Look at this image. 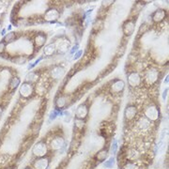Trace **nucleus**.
I'll use <instances>...</instances> for the list:
<instances>
[{
  "instance_id": "nucleus-1",
  "label": "nucleus",
  "mask_w": 169,
  "mask_h": 169,
  "mask_svg": "<svg viewBox=\"0 0 169 169\" xmlns=\"http://www.w3.org/2000/svg\"><path fill=\"white\" fill-rule=\"evenodd\" d=\"M47 151H48V149H47V146L44 142L41 141V142H38L37 144L34 146L33 149H32V153L34 156L38 158H42V157H44V156L47 154Z\"/></svg>"
},
{
  "instance_id": "nucleus-2",
  "label": "nucleus",
  "mask_w": 169,
  "mask_h": 169,
  "mask_svg": "<svg viewBox=\"0 0 169 169\" xmlns=\"http://www.w3.org/2000/svg\"><path fill=\"white\" fill-rule=\"evenodd\" d=\"M145 116L150 121H156L160 116L159 109L155 105H149L145 109Z\"/></svg>"
},
{
  "instance_id": "nucleus-3",
  "label": "nucleus",
  "mask_w": 169,
  "mask_h": 169,
  "mask_svg": "<svg viewBox=\"0 0 169 169\" xmlns=\"http://www.w3.org/2000/svg\"><path fill=\"white\" fill-rule=\"evenodd\" d=\"M150 120H149L146 116H142L136 121V129L140 133H148L150 130Z\"/></svg>"
},
{
  "instance_id": "nucleus-4",
  "label": "nucleus",
  "mask_w": 169,
  "mask_h": 169,
  "mask_svg": "<svg viewBox=\"0 0 169 169\" xmlns=\"http://www.w3.org/2000/svg\"><path fill=\"white\" fill-rule=\"evenodd\" d=\"M59 17H60V13L57 9H50L44 14V19L48 22H51V23H54V22L57 21Z\"/></svg>"
},
{
  "instance_id": "nucleus-5",
  "label": "nucleus",
  "mask_w": 169,
  "mask_h": 169,
  "mask_svg": "<svg viewBox=\"0 0 169 169\" xmlns=\"http://www.w3.org/2000/svg\"><path fill=\"white\" fill-rule=\"evenodd\" d=\"M19 93L21 94V96H23L24 98H28L32 95L33 93V86H31V84L29 83H24L19 89Z\"/></svg>"
},
{
  "instance_id": "nucleus-6",
  "label": "nucleus",
  "mask_w": 169,
  "mask_h": 169,
  "mask_svg": "<svg viewBox=\"0 0 169 169\" xmlns=\"http://www.w3.org/2000/svg\"><path fill=\"white\" fill-rule=\"evenodd\" d=\"M124 86L125 84L122 80H115L110 86V91L114 94H119L123 91Z\"/></svg>"
},
{
  "instance_id": "nucleus-7",
  "label": "nucleus",
  "mask_w": 169,
  "mask_h": 169,
  "mask_svg": "<svg viewBox=\"0 0 169 169\" xmlns=\"http://www.w3.org/2000/svg\"><path fill=\"white\" fill-rule=\"evenodd\" d=\"M158 76H159V72L154 70V69H151L149 71H148L146 72V75H145V80L148 84L149 85H152L154 84L156 81L158 79Z\"/></svg>"
},
{
  "instance_id": "nucleus-8",
  "label": "nucleus",
  "mask_w": 169,
  "mask_h": 169,
  "mask_svg": "<svg viewBox=\"0 0 169 169\" xmlns=\"http://www.w3.org/2000/svg\"><path fill=\"white\" fill-rule=\"evenodd\" d=\"M88 114V107L86 105V103H82L79 106L77 107L75 115H76V118L78 119H84L86 118V116Z\"/></svg>"
},
{
  "instance_id": "nucleus-9",
  "label": "nucleus",
  "mask_w": 169,
  "mask_h": 169,
  "mask_svg": "<svg viewBox=\"0 0 169 169\" xmlns=\"http://www.w3.org/2000/svg\"><path fill=\"white\" fill-rule=\"evenodd\" d=\"M49 159L48 158H38L34 163H33V168L34 169H47L49 166Z\"/></svg>"
},
{
  "instance_id": "nucleus-10",
  "label": "nucleus",
  "mask_w": 169,
  "mask_h": 169,
  "mask_svg": "<svg viewBox=\"0 0 169 169\" xmlns=\"http://www.w3.org/2000/svg\"><path fill=\"white\" fill-rule=\"evenodd\" d=\"M128 82L130 86H137L141 84V77L138 72H133L128 75Z\"/></svg>"
},
{
  "instance_id": "nucleus-11",
  "label": "nucleus",
  "mask_w": 169,
  "mask_h": 169,
  "mask_svg": "<svg viewBox=\"0 0 169 169\" xmlns=\"http://www.w3.org/2000/svg\"><path fill=\"white\" fill-rule=\"evenodd\" d=\"M64 145H65V140L62 136H56L51 141V148L54 150H58L62 149Z\"/></svg>"
},
{
  "instance_id": "nucleus-12",
  "label": "nucleus",
  "mask_w": 169,
  "mask_h": 169,
  "mask_svg": "<svg viewBox=\"0 0 169 169\" xmlns=\"http://www.w3.org/2000/svg\"><path fill=\"white\" fill-rule=\"evenodd\" d=\"M135 27V21L134 20H129L123 25V32L126 36H131L134 31Z\"/></svg>"
},
{
  "instance_id": "nucleus-13",
  "label": "nucleus",
  "mask_w": 169,
  "mask_h": 169,
  "mask_svg": "<svg viewBox=\"0 0 169 169\" xmlns=\"http://www.w3.org/2000/svg\"><path fill=\"white\" fill-rule=\"evenodd\" d=\"M137 114L136 107L134 105H129L126 107L124 111V116L127 120H132L135 118V116Z\"/></svg>"
},
{
  "instance_id": "nucleus-14",
  "label": "nucleus",
  "mask_w": 169,
  "mask_h": 169,
  "mask_svg": "<svg viewBox=\"0 0 169 169\" xmlns=\"http://www.w3.org/2000/svg\"><path fill=\"white\" fill-rule=\"evenodd\" d=\"M126 154H127V158L130 161H131V162H135V161L139 160L140 159V156H141L140 152L137 149H128V151H127Z\"/></svg>"
},
{
  "instance_id": "nucleus-15",
  "label": "nucleus",
  "mask_w": 169,
  "mask_h": 169,
  "mask_svg": "<svg viewBox=\"0 0 169 169\" xmlns=\"http://www.w3.org/2000/svg\"><path fill=\"white\" fill-rule=\"evenodd\" d=\"M165 10L164 9H157L156 11L153 12L152 14V20L156 23H159L163 21L165 17Z\"/></svg>"
},
{
  "instance_id": "nucleus-16",
  "label": "nucleus",
  "mask_w": 169,
  "mask_h": 169,
  "mask_svg": "<svg viewBox=\"0 0 169 169\" xmlns=\"http://www.w3.org/2000/svg\"><path fill=\"white\" fill-rule=\"evenodd\" d=\"M63 74H64V69L62 67H60V66L55 67L53 70H52V72H51L52 77L55 78V79H58V78L61 77Z\"/></svg>"
},
{
  "instance_id": "nucleus-17",
  "label": "nucleus",
  "mask_w": 169,
  "mask_h": 169,
  "mask_svg": "<svg viewBox=\"0 0 169 169\" xmlns=\"http://www.w3.org/2000/svg\"><path fill=\"white\" fill-rule=\"evenodd\" d=\"M46 41V36L44 34H39L35 39V44L37 47H42Z\"/></svg>"
},
{
  "instance_id": "nucleus-18",
  "label": "nucleus",
  "mask_w": 169,
  "mask_h": 169,
  "mask_svg": "<svg viewBox=\"0 0 169 169\" xmlns=\"http://www.w3.org/2000/svg\"><path fill=\"white\" fill-rule=\"evenodd\" d=\"M107 156H108V151L107 149H101L97 155H96V159L99 161V162H103V161H105V159L107 158Z\"/></svg>"
},
{
  "instance_id": "nucleus-19",
  "label": "nucleus",
  "mask_w": 169,
  "mask_h": 169,
  "mask_svg": "<svg viewBox=\"0 0 169 169\" xmlns=\"http://www.w3.org/2000/svg\"><path fill=\"white\" fill-rule=\"evenodd\" d=\"M55 51H56V45L53 43H50V44L46 45L43 49V52L46 56H52L55 53Z\"/></svg>"
},
{
  "instance_id": "nucleus-20",
  "label": "nucleus",
  "mask_w": 169,
  "mask_h": 169,
  "mask_svg": "<svg viewBox=\"0 0 169 169\" xmlns=\"http://www.w3.org/2000/svg\"><path fill=\"white\" fill-rule=\"evenodd\" d=\"M67 105V100H66V97H64V96H60L57 100V101H56V105H57V107L60 110L61 108H63L65 105Z\"/></svg>"
},
{
  "instance_id": "nucleus-21",
  "label": "nucleus",
  "mask_w": 169,
  "mask_h": 169,
  "mask_svg": "<svg viewBox=\"0 0 169 169\" xmlns=\"http://www.w3.org/2000/svg\"><path fill=\"white\" fill-rule=\"evenodd\" d=\"M38 76H39V75H38L37 72H29V73L27 75V77H25V79H27V83L31 84V83L37 81V80H38Z\"/></svg>"
},
{
  "instance_id": "nucleus-22",
  "label": "nucleus",
  "mask_w": 169,
  "mask_h": 169,
  "mask_svg": "<svg viewBox=\"0 0 169 169\" xmlns=\"http://www.w3.org/2000/svg\"><path fill=\"white\" fill-rule=\"evenodd\" d=\"M138 168L139 167L135 162H128L122 167V169H138Z\"/></svg>"
},
{
  "instance_id": "nucleus-23",
  "label": "nucleus",
  "mask_w": 169,
  "mask_h": 169,
  "mask_svg": "<svg viewBox=\"0 0 169 169\" xmlns=\"http://www.w3.org/2000/svg\"><path fill=\"white\" fill-rule=\"evenodd\" d=\"M15 39H16V35H15V33L10 32V33L7 34V35L4 37V41H5L6 42H14Z\"/></svg>"
},
{
  "instance_id": "nucleus-24",
  "label": "nucleus",
  "mask_w": 169,
  "mask_h": 169,
  "mask_svg": "<svg viewBox=\"0 0 169 169\" xmlns=\"http://www.w3.org/2000/svg\"><path fill=\"white\" fill-rule=\"evenodd\" d=\"M69 45H70V43H69L67 41H63V42H60L58 49H59V51L61 52V53H63V52H65V51H66V50L69 48Z\"/></svg>"
},
{
  "instance_id": "nucleus-25",
  "label": "nucleus",
  "mask_w": 169,
  "mask_h": 169,
  "mask_svg": "<svg viewBox=\"0 0 169 169\" xmlns=\"http://www.w3.org/2000/svg\"><path fill=\"white\" fill-rule=\"evenodd\" d=\"M115 164V158L114 157H110L105 163H103V166L106 168H112Z\"/></svg>"
},
{
  "instance_id": "nucleus-26",
  "label": "nucleus",
  "mask_w": 169,
  "mask_h": 169,
  "mask_svg": "<svg viewBox=\"0 0 169 169\" xmlns=\"http://www.w3.org/2000/svg\"><path fill=\"white\" fill-rule=\"evenodd\" d=\"M19 84H20V79L16 77V78H13V79L11 80V82L9 84V86L11 88H16L19 86Z\"/></svg>"
},
{
  "instance_id": "nucleus-27",
  "label": "nucleus",
  "mask_w": 169,
  "mask_h": 169,
  "mask_svg": "<svg viewBox=\"0 0 169 169\" xmlns=\"http://www.w3.org/2000/svg\"><path fill=\"white\" fill-rule=\"evenodd\" d=\"M59 114H60L59 111H57V110H53V111H52V112L50 113V116H49L50 120H55V119H57V116H59Z\"/></svg>"
},
{
  "instance_id": "nucleus-28",
  "label": "nucleus",
  "mask_w": 169,
  "mask_h": 169,
  "mask_svg": "<svg viewBox=\"0 0 169 169\" xmlns=\"http://www.w3.org/2000/svg\"><path fill=\"white\" fill-rule=\"evenodd\" d=\"M118 149H119V147H118V141H116V139L113 141V144H112V147H111V151H112V153L113 154H116V151H118Z\"/></svg>"
},
{
  "instance_id": "nucleus-29",
  "label": "nucleus",
  "mask_w": 169,
  "mask_h": 169,
  "mask_svg": "<svg viewBox=\"0 0 169 169\" xmlns=\"http://www.w3.org/2000/svg\"><path fill=\"white\" fill-rule=\"evenodd\" d=\"M82 54H83V52H82L81 50L78 51L77 53H75V55H74V57H73V59L76 60V59H78V58H80V57L82 56Z\"/></svg>"
},
{
  "instance_id": "nucleus-30",
  "label": "nucleus",
  "mask_w": 169,
  "mask_h": 169,
  "mask_svg": "<svg viewBox=\"0 0 169 169\" xmlns=\"http://www.w3.org/2000/svg\"><path fill=\"white\" fill-rule=\"evenodd\" d=\"M6 49V43L5 42H0V54L3 53Z\"/></svg>"
},
{
  "instance_id": "nucleus-31",
  "label": "nucleus",
  "mask_w": 169,
  "mask_h": 169,
  "mask_svg": "<svg viewBox=\"0 0 169 169\" xmlns=\"http://www.w3.org/2000/svg\"><path fill=\"white\" fill-rule=\"evenodd\" d=\"M14 62H16L17 64L21 65V64H23V63H24V62H25V59H24V58H23V57H19V60L14 59Z\"/></svg>"
},
{
  "instance_id": "nucleus-32",
  "label": "nucleus",
  "mask_w": 169,
  "mask_h": 169,
  "mask_svg": "<svg viewBox=\"0 0 169 169\" xmlns=\"http://www.w3.org/2000/svg\"><path fill=\"white\" fill-rule=\"evenodd\" d=\"M78 48H79V45H78V44H76L75 46H73L72 49V51H71V54H73L74 52H76L78 50Z\"/></svg>"
},
{
  "instance_id": "nucleus-33",
  "label": "nucleus",
  "mask_w": 169,
  "mask_h": 169,
  "mask_svg": "<svg viewBox=\"0 0 169 169\" xmlns=\"http://www.w3.org/2000/svg\"><path fill=\"white\" fill-rule=\"evenodd\" d=\"M167 92H168V89H165V90H164V92H163V100H165V98H166V96H167Z\"/></svg>"
},
{
  "instance_id": "nucleus-34",
  "label": "nucleus",
  "mask_w": 169,
  "mask_h": 169,
  "mask_svg": "<svg viewBox=\"0 0 169 169\" xmlns=\"http://www.w3.org/2000/svg\"><path fill=\"white\" fill-rule=\"evenodd\" d=\"M5 32H6V30L4 29V30H2V32H1V35H5Z\"/></svg>"
},
{
  "instance_id": "nucleus-35",
  "label": "nucleus",
  "mask_w": 169,
  "mask_h": 169,
  "mask_svg": "<svg viewBox=\"0 0 169 169\" xmlns=\"http://www.w3.org/2000/svg\"><path fill=\"white\" fill-rule=\"evenodd\" d=\"M8 169H14V168H8Z\"/></svg>"
},
{
  "instance_id": "nucleus-36",
  "label": "nucleus",
  "mask_w": 169,
  "mask_h": 169,
  "mask_svg": "<svg viewBox=\"0 0 169 169\" xmlns=\"http://www.w3.org/2000/svg\"><path fill=\"white\" fill-rule=\"evenodd\" d=\"M24 169H30V168H24Z\"/></svg>"
}]
</instances>
